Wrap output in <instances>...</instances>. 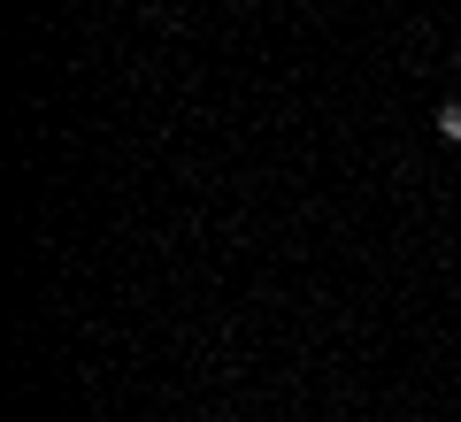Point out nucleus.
<instances>
[{
  "instance_id": "1",
  "label": "nucleus",
  "mask_w": 461,
  "mask_h": 422,
  "mask_svg": "<svg viewBox=\"0 0 461 422\" xmlns=\"http://www.w3.org/2000/svg\"><path fill=\"white\" fill-rule=\"evenodd\" d=\"M438 139H454V147H461V100H446V108H438Z\"/></svg>"
},
{
  "instance_id": "2",
  "label": "nucleus",
  "mask_w": 461,
  "mask_h": 422,
  "mask_svg": "<svg viewBox=\"0 0 461 422\" xmlns=\"http://www.w3.org/2000/svg\"><path fill=\"white\" fill-rule=\"evenodd\" d=\"M454 69H461V47H454Z\"/></svg>"
},
{
  "instance_id": "3",
  "label": "nucleus",
  "mask_w": 461,
  "mask_h": 422,
  "mask_svg": "<svg viewBox=\"0 0 461 422\" xmlns=\"http://www.w3.org/2000/svg\"><path fill=\"white\" fill-rule=\"evenodd\" d=\"M247 8H262V0H247Z\"/></svg>"
}]
</instances>
